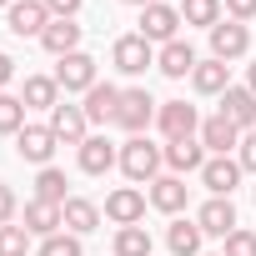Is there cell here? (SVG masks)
<instances>
[{"label": "cell", "mask_w": 256, "mask_h": 256, "mask_svg": "<svg viewBox=\"0 0 256 256\" xmlns=\"http://www.w3.org/2000/svg\"><path fill=\"white\" fill-rule=\"evenodd\" d=\"M40 46H46L56 60H60V56H76V50H80V26H76V20H50L46 36H40Z\"/></svg>", "instance_id": "obj_22"}, {"label": "cell", "mask_w": 256, "mask_h": 256, "mask_svg": "<svg viewBox=\"0 0 256 256\" xmlns=\"http://www.w3.org/2000/svg\"><path fill=\"white\" fill-rule=\"evenodd\" d=\"M0 6H10V0H0Z\"/></svg>", "instance_id": "obj_42"}, {"label": "cell", "mask_w": 256, "mask_h": 256, "mask_svg": "<svg viewBox=\"0 0 256 256\" xmlns=\"http://www.w3.org/2000/svg\"><path fill=\"white\" fill-rule=\"evenodd\" d=\"M60 216H66V231H70V236H90V231L100 226V206L86 201V196H70V201L60 206Z\"/></svg>", "instance_id": "obj_21"}, {"label": "cell", "mask_w": 256, "mask_h": 256, "mask_svg": "<svg viewBox=\"0 0 256 256\" xmlns=\"http://www.w3.org/2000/svg\"><path fill=\"white\" fill-rule=\"evenodd\" d=\"M176 30H181V10H176V6L156 0V6L141 10V36H146L151 46H171V40H181Z\"/></svg>", "instance_id": "obj_4"}, {"label": "cell", "mask_w": 256, "mask_h": 256, "mask_svg": "<svg viewBox=\"0 0 256 256\" xmlns=\"http://www.w3.org/2000/svg\"><path fill=\"white\" fill-rule=\"evenodd\" d=\"M60 226H66V216H60L56 201H30V206H26V231H30V236L46 241V236H56Z\"/></svg>", "instance_id": "obj_23"}, {"label": "cell", "mask_w": 256, "mask_h": 256, "mask_svg": "<svg viewBox=\"0 0 256 256\" xmlns=\"http://www.w3.org/2000/svg\"><path fill=\"white\" fill-rule=\"evenodd\" d=\"M110 66L120 76H146V66H156V46L146 36H120L110 46Z\"/></svg>", "instance_id": "obj_2"}, {"label": "cell", "mask_w": 256, "mask_h": 256, "mask_svg": "<svg viewBox=\"0 0 256 256\" xmlns=\"http://www.w3.org/2000/svg\"><path fill=\"white\" fill-rule=\"evenodd\" d=\"M221 256H256V231L236 226V231L226 236V251H221Z\"/></svg>", "instance_id": "obj_33"}, {"label": "cell", "mask_w": 256, "mask_h": 256, "mask_svg": "<svg viewBox=\"0 0 256 256\" xmlns=\"http://www.w3.org/2000/svg\"><path fill=\"white\" fill-rule=\"evenodd\" d=\"M246 50H251V30H246L241 20L211 26V56H216V60H241Z\"/></svg>", "instance_id": "obj_9"}, {"label": "cell", "mask_w": 256, "mask_h": 256, "mask_svg": "<svg viewBox=\"0 0 256 256\" xmlns=\"http://www.w3.org/2000/svg\"><path fill=\"white\" fill-rule=\"evenodd\" d=\"M26 251H30L26 226H0V256H26Z\"/></svg>", "instance_id": "obj_32"}, {"label": "cell", "mask_w": 256, "mask_h": 256, "mask_svg": "<svg viewBox=\"0 0 256 256\" xmlns=\"http://www.w3.org/2000/svg\"><path fill=\"white\" fill-rule=\"evenodd\" d=\"M86 6V0H46V10H50V20H76V10Z\"/></svg>", "instance_id": "obj_35"}, {"label": "cell", "mask_w": 256, "mask_h": 256, "mask_svg": "<svg viewBox=\"0 0 256 256\" xmlns=\"http://www.w3.org/2000/svg\"><path fill=\"white\" fill-rule=\"evenodd\" d=\"M116 256H151V231L146 226H120L116 231Z\"/></svg>", "instance_id": "obj_29"}, {"label": "cell", "mask_w": 256, "mask_h": 256, "mask_svg": "<svg viewBox=\"0 0 256 256\" xmlns=\"http://www.w3.org/2000/svg\"><path fill=\"white\" fill-rule=\"evenodd\" d=\"M10 80H16V60H10V56H6V50H0V90H6V86H10Z\"/></svg>", "instance_id": "obj_38"}, {"label": "cell", "mask_w": 256, "mask_h": 256, "mask_svg": "<svg viewBox=\"0 0 256 256\" xmlns=\"http://www.w3.org/2000/svg\"><path fill=\"white\" fill-rule=\"evenodd\" d=\"M211 156H206V146H201V136H186V141H171L166 146V166H171V176H191V171H201Z\"/></svg>", "instance_id": "obj_15"}, {"label": "cell", "mask_w": 256, "mask_h": 256, "mask_svg": "<svg viewBox=\"0 0 256 256\" xmlns=\"http://www.w3.org/2000/svg\"><path fill=\"white\" fill-rule=\"evenodd\" d=\"M40 256H86V246H80V236L56 231V236H46V241H40Z\"/></svg>", "instance_id": "obj_31"}, {"label": "cell", "mask_w": 256, "mask_h": 256, "mask_svg": "<svg viewBox=\"0 0 256 256\" xmlns=\"http://www.w3.org/2000/svg\"><path fill=\"white\" fill-rule=\"evenodd\" d=\"M156 126H161L166 141H186V136L201 131V116H196V106H186V100H166V106L156 110Z\"/></svg>", "instance_id": "obj_6"}, {"label": "cell", "mask_w": 256, "mask_h": 256, "mask_svg": "<svg viewBox=\"0 0 256 256\" xmlns=\"http://www.w3.org/2000/svg\"><path fill=\"white\" fill-rule=\"evenodd\" d=\"M201 146H206L211 156H231V151L241 146V131H236V126H231L221 110H216L211 120H201Z\"/></svg>", "instance_id": "obj_17"}, {"label": "cell", "mask_w": 256, "mask_h": 256, "mask_svg": "<svg viewBox=\"0 0 256 256\" xmlns=\"http://www.w3.org/2000/svg\"><path fill=\"white\" fill-rule=\"evenodd\" d=\"M226 10H231V20H241V26H246V20L256 16V0H226Z\"/></svg>", "instance_id": "obj_37"}, {"label": "cell", "mask_w": 256, "mask_h": 256, "mask_svg": "<svg viewBox=\"0 0 256 256\" xmlns=\"http://www.w3.org/2000/svg\"><path fill=\"white\" fill-rule=\"evenodd\" d=\"M196 66H201V60H196V50H191L186 40H171V46H161V56H156V70L171 76V80H186Z\"/></svg>", "instance_id": "obj_19"}, {"label": "cell", "mask_w": 256, "mask_h": 256, "mask_svg": "<svg viewBox=\"0 0 256 256\" xmlns=\"http://www.w3.org/2000/svg\"><path fill=\"white\" fill-rule=\"evenodd\" d=\"M66 171H56V166H40V176H36V201H56V206H66L70 196H66Z\"/></svg>", "instance_id": "obj_28"}, {"label": "cell", "mask_w": 256, "mask_h": 256, "mask_svg": "<svg viewBox=\"0 0 256 256\" xmlns=\"http://www.w3.org/2000/svg\"><path fill=\"white\" fill-rule=\"evenodd\" d=\"M50 131H56V141L60 146H86V131H90V120H86V110L80 106H56L50 110Z\"/></svg>", "instance_id": "obj_11"}, {"label": "cell", "mask_w": 256, "mask_h": 256, "mask_svg": "<svg viewBox=\"0 0 256 256\" xmlns=\"http://www.w3.org/2000/svg\"><path fill=\"white\" fill-rule=\"evenodd\" d=\"M56 86L66 90V96H86L90 86H96V56H86V50H76V56H60V66H56Z\"/></svg>", "instance_id": "obj_5"}, {"label": "cell", "mask_w": 256, "mask_h": 256, "mask_svg": "<svg viewBox=\"0 0 256 256\" xmlns=\"http://www.w3.org/2000/svg\"><path fill=\"white\" fill-rule=\"evenodd\" d=\"M246 90H251V96H256V66H251V70H246Z\"/></svg>", "instance_id": "obj_39"}, {"label": "cell", "mask_w": 256, "mask_h": 256, "mask_svg": "<svg viewBox=\"0 0 256 256\" xmlns=\"http://www.w3.org/2000/svg\"><path fill=\"white\" fill-rule=\"evenodd\" d=\"M221 116L236 126L241 136H246V131H256V96H251L246 86H231V90L221 96Z\"/></svg>", "instance_id": "obj_14"}, {"label": "cell", "mask_w": 256, "mask_h": 256, "mask_svg": "<svg viewBox=\"0 0 256 256\" xmlns=\"http://www.w3.org/2000/svg\"><path fill=\"white\" fill-rule=\"evenodd\" d=\"M6 26H10V36H20V40H40L46 36V26H50V10H46V0H16L10 6V16H6Z\"/></svg>", "instance_id": "obj_7"}, {"label": "cell", "mask_w": 256, "mask_h": 256, "mask_svg": "<svg viewBox=\"0 0 256 256\" xmlns=\"http://www.w3.org/2000/svg\"><path fill=\"white\" fill-rule=\"evenodd\" d=\"M86 120L90 126H106V120H116V110H120V90L116 86H106V80H96L90 90H86Z\"/></svg>", "instance_id": "obj_18"}, {"label": "cell", "mask_w": 256, "mask_h": 256, "mask_svg": "<svg viewBox=\"0 0 256 256\" xmlns=\"http://www.w3.org/2000/svg\"><path fill=\"white\" fill-rule=\"evenodd\" d=\"M221 6L226 0H181V26H221Z\"/></svg>", "instance_id": "obj_27"}, {"label": "cell", "mask_w": 256, "mask_h": 256, "mask_svg": "<svg viewBox=\"0 0 256 256\" xmlns=\"http://www.w3.org/2000/svg\"><path fill=\"white\" fill-rule=\"evenodd\" d=\"M156 120V100L151 90H120V110H116V126L131 136H146V126Z\"/></svg>", "instance_id": "obj_3"}, {"label": "cell", "mask_w": 256, "mask_h": 256, "mask_svg": "<svg viewBox=\"0 0 256 256\" xmlns=\"http://www.w3.org/2000/svg\"><path fill=\"white\" fill-rule=\"evenodd\" d=\"M186 196H191L186 176H156V181H151V206L166 211V216H181V211H186Z\"/></svg>", "instance_id": "obj_16"}, {"label": "cell", "mask_w": 256, "mask_h": 256, "mask_svg": "<svg viewBox=\"0 0 256 256\" xmlns=\"http://www.w3.org/2000/svg\"><path fill=\"white\" fill-rule=\"evenodd\" d=\"M236 161H241V171H251V176H256V131H246V136H241Z\"/></svg>", "instance_id": "obj_34"}, {"label": "cell", "mask_w": 256, "mask_h": 256, "mask_svg": "<svg viewBox=\"0 0 256 256\" xmlns=\"http://www.w3.org/2000/svg\"><path fill=\"white\" fill-rule=\"evenodd\" d=\"M126 6H141V10H146V6H156V0H126Z\"/></svg>", "instance_id": "obj_40"}, {"label": "cell", "mask_w": 256, "mask_h": 256, "mask_svg": "<svg viewBox=\"0 0 256 256\" xmlns=\"http://www.w3.org/2000/svg\"><path fill=\"white\" fill-rule=\"evenodd\" d=\"M26 110H56L60 106V86H56V76H26Z\"/></svg>", "instance_id": "obj_25"}, {"label": "cell", "mask_w": 256, "mask_h": 256, "mask_svg": "<svg viewBox=\"0 0 256 256\" xmlns=\"http://www.w3.org/2000/svg\"><path fill=\"white\" fill-rule=\"evenodd\" d=\"M251 201H256V186H251Z\"/></svg>", "instance_id": "obj_41"}, {"label": "cell", "mask_w": 256, "mask_h": 256, "mask_svg": "<svg viewBox=\"0 0 256 256\" xmlns=\"http://www.w3.org/2000/svg\"><path fill=\"white\" fill-rule=\"evenodd\" d=\"M106 216H110L116 226H141V216H146V196H141L136 186H116V191L106 196Z\"/></svg>", "instance_id": "obj_12"}, {"label": "cell", "mask_w": 256, "mask_h": 256, "mask_svg": "<svg viewBox=\"0 0 256 256\" xmlns=\"http://www.w3.org/2000/svg\"><path fill=\"white\" fill-rule=\"evenodd\" d=\"M196 226H201L206 236H221V241H226V236L236 231V206H231V196H211V201L196 211Z\"/></svg>", "instance_id": "obj_13"}, {"label": "cell", "mask_w": 256, "mask_h": 256, "mask_svg": "<svg viewBox=\"0 0 256 256\" xmlns=\"http://www.w3.org/2000/svg\"><path fill=\"white\" fill-rule=\"evenodd\" d=\"M201 226L196 221H171V231H166V246H171V256H201Z\"/></svg>", "instance_id": "obj_26"}, {"label": "cell", "mask_w": 256, "mask_h": 256, "mask_svg": "<svg viewBox=\"0 0 256 256\" xmlns=\"http://www.w3.org/2000/svg\"><path fill=\"white\" fill-rule=\"evenodd\" d=\"M161 166H166V151H161V146H151L146 136H131V141L120 146V171L131 176L136 186H141V181L151 186V181L161 176Z\"/></svg>", "instance_id": "obj_1"}, {"label": "cell", "mask_w": 256, "mask_h": 256, "mask_svg": "<svg viewBox=\"0 0 256 256\" xmlns=\"http://www.w3.org/2000/svg\"><path fill=\"white\" fill-rule=\"evenodd\" d=\"M10 221H16V191L0 181V226H10Z\"/></svg>", "instance_id": "obj_36"}, {"label": "cell", "mask_w": 256, "mask_h": 256, "mask_svg": "<svg viewBox=\"0 0 256 256\" xmlns=\"http://www.w3.org/2000/svg\"><path fill=\"white\" fill-rule=\"evenodd\" d=\"M56 131L50 126H26V131L16 136V156L20 161H30V166H50V156H56Z\"/></svg>", "instance_id": "obj_8"}, {"label": "cell", "mask_w": 256, "mask_h": 256, "mask_svg": "<svg viewBox=\"0 0 256 256\" xmlns=\"http://www.w3.org/2000/svg\"><path fill=\"white\" fill-rule=\"evenodd\" d=\"M26 131V100L0 90V136H20Z\"/></svg>", "instance_id": "obj_30"}, {"label": "cell", "mask_w": 256, "mask_h": 256, "mask_svg": "<svg viewBox=\"0 0 256 256\" xmlns=\"http://www.w3.org/2000/svg\"><path fill=\"white\" fill-rule=\"evenodd\" d=\"M201 186H206L211 196H231V191L241 186V161H236V156H211V161L201 166Z\"/></svg>", "instance_id": "obj_10"}, {"label": "cell", "mask_w": 256, "mask_h": 256, "mask_svg": "<svg viewBox=\"0 0 256 256\" xmlns=\"http://www.w3.org/2000/svg\"><path fill=\"white\" fill-rule=\"evenodd\" d=\"M116 161H120V151H116L106 136H86V146H80V171H86V176H106Z\"/></svg>", "instance_id": "obj_20"}, {"label": "cell", "mask_w": 256, "mask_h": 256, "mask_svg": "<svg viewBox=\"0 0 256 256\" xmlns=\"http://www.w3.org/2000/svg\"><path fill=\"white\" fill-rule=\"evenodd\" d=\"M191 86H196L201 96H226V90H231V76H226V60H216V56H211V60H201V66L191 70Z\"/></svg>", "instance_id": "obj_24"}]
</instances>
